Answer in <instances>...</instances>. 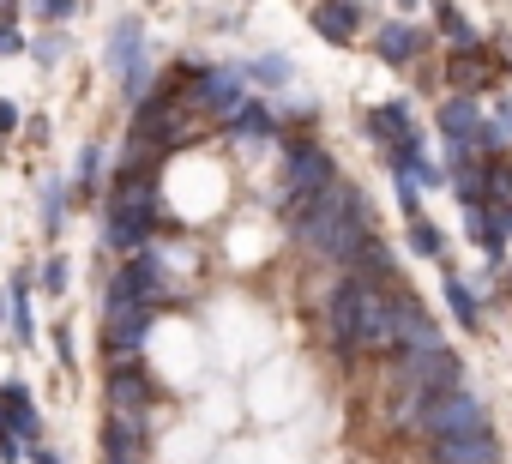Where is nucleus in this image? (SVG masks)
Returning a JSON list of instances; mask_svg holds the SVG:
<instances>
[{
  "mask_svg": "<svg viewBox=\"0 0 512 464\" xmlns=\"http://www.w3.org/2000/svg\"><path fill=\"white\" fill-rule=\"evenodd\" d=\"M326 332L344 350H398V296L380 278H344L326 302Z\"/></svg>",
  "mask_w": 512,
  "mask_h": 464,
  "instance_id": "nucleus-1",
  "label": "nucleus"
},
{
  "mask_svg": "<svg viewBox=\"0 0 512 464\" xmlns=\"http://www.w3.org/2000/svg\"><path fill=\"white\" fill-rule=\"evenodd\" d=\"M296 217H302V223H296L302 242H308L314 254H326V260H356V248L368 242V199H362L350 181L320 187Z\"/></svg>",
  "mask_w": 512,
  "mask_h": 464,
  "instance_id": "nucleus-2",
  "label": "nucleus"
},
{
  "mask_svg": "<svg viewBox=\"0 0 512 464\" xmlns=\"http://www.w3.org/2000/svg\"><path fill=\"white\" fill-rule=\"evenodd\" d=\"M151 223H157V193L139 169H127L109 199V248H139L151 236Z\"/></svg>",
  "mask_w": 512,
  "mask_h": 464,
  "instance_id": "nucleus-3",
  "label": "nucleus"
},
{
  "mask_svg": "<svg viewBox=\"0 0 512 464\" xmlns=\"http://www.w3.org/2000/svg\"><path fill=\"white\" fill-rule=\"evenodd\" d=\"M416 422H422L434 440H452V434H482V428H488V410H482L464 386H452V392H428V398L416 404Z\"/></svg>",
  "mask_w": 512,
  "mask_h": 464,
  "instance_id": "nucleus-4",
  "label": "nucleus"
},
{
  "mask_svg": "<svg viewBox=\"0 0 512 464\" xmlns=\"http://www.w3.org/2000/svg\"><path fill=\"white\" fill-rule=\"evenodd\" d=\"M404 380H410V392H416V404H422L428 392H452V386H458V362H452L446 344L404 350Z\"/></svg>",
  "mask_w": 512,
  "mask_h": 464,
  "instance_id": "nucleus-5",
  "label": "nucleus"
},
{
  "mask_svg": "<svg viewBox=\"0 0 512 464\" xmlns=\"http://www.w3.org/2000/svg\"><path fill=\"white\" fill-rule=\"evenodd\" d=\"M338 175H332V157L320 151V145H296L290 151V211H302L320 187H332Z\"/></svg>",
  "mask_w": 512,
  "mask_h": 464,
  "instance_id": "nucleus-6",
  "label": "nucleus"
},
{
  "mask_svg": "<svg viewBox=\"0 0 512 464\" xmlns=\"http://www.w3.org/2000/svg\"><path fill=\"white\" fill-rule=\"evenodd\" d=\"M139 446H145V410H115V422L103 428V458L139 464Z\"/></svg>",
  "mask_w": 512,
  "mask_h": 464,
  "instance_id": "nucleus-7",
  "label": "nucleus"
},
{
  "mask_svg": "<svg viewBox=\"0 0 512 464\" xmlns=\"http://www.w3.org/2000/svg\"><path fill=\"white\" fill-rule=\"evenodd\" d=\"M368 127H374V139H380V145H392V151H398V163H404V157H416V133H410V109H404V103H380V109L368 115Z\"/></svg>",
  "mask_w": 512,
  "mask_h": 464,
  "instance_id": "nucleus-8",
  "label": "nucleus"
},
{
  "mask_svg": "<svg viewBox=\"0 0 512 464\" xmlns=\"http://www.w3.org/2000/svg\"><path fill=\"white\" fill-rule=\"evenodd\" d=\"M434 464H500V446L494 434H452V440H434Z\"/></svg>",
  "mask_w": 512,
  "mask_h": 464,
  "instance_id": "nucleus-9",
  "label": "nucleus"
},
{
  "mask_svg": "<svg viewBox=\"0 0 512 464\" xmlns=\"http://www.w3.org/2000/svg\"><path fill=\"white\" fill-rule=\"evenodd\" d=\"M356 25H362V7H356V0H320V7H314V31H320L326 43H350Z\"/></svg>",
  "mask_w": 512,
  "mask_h": 464,
  "instance_id": "nucleus-10",
  "label": "nucleus"
},
{
  "mask_svg": "<svg viewBox=\"0 0 512 464\" xmlns=\"http://www.w3.org/2000/svg\"><path fill=\"white\" fill-rule=\"evenodd\" d=\"M440 133H446V139H452V151L464 157V151L482 139V115H476V103H470V97L446 103V109H440Z\"/></svg>",
  "mask_w": 512,
  "mask_h": 464,
  "instance_id": "nucleus-11",
  "label": "nucleus"
},
{
  "mask_svg": "<svg viewBox=\"0 0 512 464\" xmlns=\"http://www.w3.org/2000/svg\"><path fill=\"white\" fill-rule=\"evenodd\" d=\"M145 302H109V350H139V338H145Z\"/></svg>",
  "mask_w": 512,
  "mask_h": 464,
  "instance_id": "nucleus-12",
  "label": "nucleus"
},
{
  "mask_svg": "<svg viewBox=\"0 0 512 464\" xmlns=\"http://www.w3.org/2000/svg\"><path fill=\"white\" fill-rule=\"evenodd\" d=\"M428 344H440L434 320L422 314V302H404L398 296V350H428Z\"/></svg>",
  "mask_w": 512,
  "mask_h": 464,
  "instance_id": "nucleus-13",
  "label": "nucleus"
},
{
  "mask_svg": "<svg viewBox=\"0 0 512 464\" xmlns=\"http://www.w3.org/2000/svg\"><path fill=\"white\" fill-rule=\"evenodd\" d=\"M109 398H115V410H145V404H151V380H145V368H139V362L115 368V374H109Z\"/></svg>",
  "mask_w": 512,
  "mask_h": 464,
  "instance_id": "nucleus-14",
  "label": "nucleus"
},
{
  "mask_svg": "<svg viewBox=\"0 0 512 464\" xmlns=\"http://www.w3.org/2000/svg\"><path fill=\"white\" fill-rule=\"evenodd\" d=\"M193 97H199V103H211L217 115H235V109H241V85H235V73H199Z\"/></svg>",
  "mask_w": 512,
  "mask_h": 464,
  "instance_id": "nucleus-15",
  "label": "nucleus"
},
{
  "mask_svg": "<svg viewBox=\"0 0 512 464\" xmlns=\"http://www.w3.org/2000/svg\"><path fill=\"white\" fill-rule=\"evenodd\" d=\"M488 73H494V55H488V49L464 43V55H452V85H464V91H482V85H488Z\"/></svg>",
  "mask_w": 512,
  "mask_h": 464,
  "instance_id": "nucleus-16",
  "label": "nucleus"
},
{
  "mask_svg": "<svg viewBox=\"0 0 512 464\" xmlns=\"http://www.w3.org/2000/svg\"><path fill=\"white\" fill-rule=\"evenodd\" d=\"M380 55H386L392 67L416 61V55H422V31H416V25H386V31H380Z\"/></svg>",
  "mask_w": 512,
  "mask_h": 464,
  "instance_id": "nucleus-17",
  "label": "nucleus"
},
{
  "mask_svg": "<svg viewBox=\"0 0 512 464\" xmlns=\"http://www.w3.org/2000/svg\"><path fill=\"white\" fill-rule=\"evenodd\" d=\"M7 428L13 434H25V440H37V404H31V392H19V386H7Z\"/></svg>",
  "mask_w": 512,
  "mask_h": 464,
  "instance_id": "nucleus-18",
  "label": "nucleus"
},
{
  "mask_svg": "<svg viewBox=\"0 0 512 464\" xmlns=\"http://www.w3.org/2000/svg\"><path fill=\"white\" fill-rule=\"evenodd\" d=\"M13 332H19V338L37 332V326H31V278H13Z\"/></svg>",
  "mask_w": 512,
  "mask_h": 464,
  "instance_id": "nucleus-19",
  "label": "nucleus"
},
{
  "mask_svg": "<svg viewBox=\"0 0 512 464\" xmlns=\"http://www.w3.org/2000/svg\"><path fill=\"white\" fill-rule=\"evenodd\" d=\"M229 121H235V133H278V121H272V115H266L260 103H241V109H235Z\"/></svg>",
  "mask_w": 512,
  "mask_h": 464,
  "instance_id": "nucleus-20",
  "label": "nucleus"
},
{
  "mask_svg": "<svg viewBox=\"0 0 512 464\" xmlns=\"http://www.w3.org/2000/svg\"><path fill=\"white\" fill-rule=\"evenodd\" d=\"M446 302H452V314H458V326H482L476 320V296L458 284V278H446Z\"/></svg>",
  "mask_w": 512,
  "mask_h": 464,
  "instance_id": "nucleus-21",
  "label": "nucleus"
},
{
  "mask_svg": "<svg viewBox=\"0 0 512 464\" xmlns=\"http://www.w3.org/2000/svg\"><path fill=\"white\" fill-rule=\"evenodd\" d=\"M410 248H416L422 260L440 254V236H434V223H428V217H410Z\"/></svg>",
  "mask_w": 512,
  "mask_h": 464,
  "instance_id": "nucleus-22",
  "label": "nucleus"
},
{
  "mask_svg": "<svg viewBox=\"0 0 512 464\" xmlns=\"http://www.w3.org/2000/svg\"><path fill=\"white\" fill-rule=\"evenodd\" d=\"M440 31H446V37H452L458 49H464V43H476V31H470V25H464V19H458L452 7H446V0H440Z\"/></svg>",
  "mask_w": 512,
  "mask_h": 464,
  "instance_id": "nucleus-23",
  "label": "nucleus"
},
{
  "mask_svg": "<svg viewBox=\"0 0 512 464\" xmlns=\"http://www.w3.org/2000/svg\"><path fill=\"white\" fill-rule=\"evenodd\" d=\"M19 49H25L19 25H13V19H0V55H19Z\"/></svg>",
  "mask_w": 512,
  "mask_h": 464,
  "instance_id": "nucleus-24",
  "label": "nucleus"
},
{
  "mask_svg": "<svg viewBox=\"0 0 512 464\" xmlns=\"http://www.w3.org/2000/svg\"><path fill=\"white\" fill-rule=\"evenodd\" d=\"M43 284H49V290H67V260H49V266H43Z\"/></svg>",
  "mask_w": 512,
  "mask_h": 464,
  "instance_id": "nucleus-25",
  "label": "nucleus"
},
{
  "mask_svg": "<svg viewBox=\"0 0 512 464\" xmlns=\"http://www.w3.org/2000/svg\"><path fill=\"white\" fill-rule=\"evenodd\" d=\"M37 13H43V19H67V13H73V0H37Z\"/></svg>",
  "mask_w": 512,
  "mask_h": 464,
  "instance_id": "nucleus-26",
  "label": "nucleus"
},
{
  "mask_svg": "<svg viewBox=\"0 0 512 464\" xmlns=\"http://www.w3.org/2000/svg\"><path fill=\"white\" fill-rule=\"evenodd\" d=\"M13 127H19V109H13V103H0V133H13Z\"/></svg>",
  "mask_w": 512,
  "mask_h": 464,
  "instance_id": "nucleus-27",
  "label": "nucleus"
},
{
  "mask_svg": "<svg viewBox=\"0 0 512 464\" xmlns=\"http://www.w3.org/2000/svg\"><path fill=\"white\" fill-rule=\"evenodd\" d=\"M19 13V0H0V19H13Z\"/></svg>",
  "mask_w": 512,
  "mask_h": 464,
  "instance_id": "nucleus-28",
  "label": "nucleus"
},
{
  "mask_svg": "<svg viewBox=\"0 0 512 464\" xmlns=\"http://www.w3.org/2000/svg\"><path fill=\"white\" fill-rule=\"evenodd\" d=\"M37 464H61V458H55V452H37Z\"/></svg>",
  "mask_w": 512,
  "mask_h": 464,
  "instance_id": "nucleus-29",
  "label": "nucleus"
},
{
  "mask_svg": "<svg viewBox=\"0 0 512 464\" xmlns=\"http://www.w3.org/2000/svg\"><path fill=\"white\" fill-rule=\"evenodd\" d=\"M398 7H416V0H398Z\"/></svg>",
  "mask_w": 512,
  "mask_h": 464,
  "instance_id": "nucleus-30",
  "label": "nucleus"
},
{
  "mask_svg": "<svg viewBox=\"0 0 512 464\" xmlns=\"http://www.w3.org/2000/svg\"><path fill=\"white\" fill-rule=\"evenodd\" d=\"M0 404H7V386H0Z\"/></svg>",
  "mask_w": 512,
  "mask_h": 464,
  "instance_id": "nucleus-31",
  "label": "nucleus"
}]
</instances>
